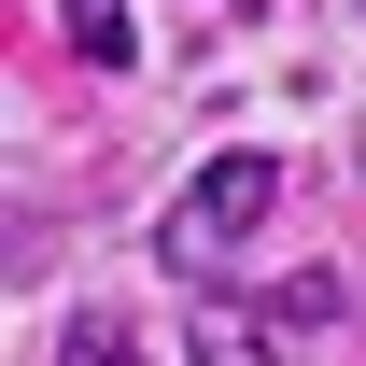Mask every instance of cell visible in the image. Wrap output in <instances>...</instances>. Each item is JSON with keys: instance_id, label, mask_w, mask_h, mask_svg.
I'll list each match as a JSON object with an SVG mask.
<instances>
[{"instance_id": "cell-1", "label": "cell", "mask_w": 366, "mask_h": 366, "mask_svg": "<svg viewBox=\"0 0 366 366\" xmlns=\"http://www.w3.org/2000/svg\"><path fill=\"white\" fill-rule=\"evenodd\" d=\"M268 197H282V155H212V169L183 183L169 212H155V268H183V282H212L226 254H254V226H268Z\"/></svg>"}, {"instance_id": "cell-3", "label": "cell", "mask_w": 366, "mask_h": 366, "mask_svg": "<svg viewBox=\"0 0 366 366\" xmlns=\"http://www.w3.org/2000/svg\"><path fill=\"white\" fill-rule=\"evenodd\" d=\"M56 366H127V324H113V310H85L71 338H56Z\"/></svg>"}, {"instance_id": "cell-2", "label": "cell", "mask_w": 366, "mask_h": 366, "mask_svg": "<svg viewBox=\"0 0 366 366\" xmlns=\"http://www.w3.org/2000/svg\"><path fill=\"white\" fill-rule=\"evenodd\" d=\"M197 366H282V352H268L239 310H197Z\"/></svg>"}, {"instance_id": "cell-4", "label": "cell", "mask_w": 366, "mask_h": 366, "mask_svg": "<svg viewBox=\"0 0 366 366\" xmlns=\"http://www.w3.org/2000/svg\"><path fill=\"white\" fill-rule=\"evenodd\" d=\"M71 43H85V56H127V0H71Z\"/></svg>"}]
</instances>
